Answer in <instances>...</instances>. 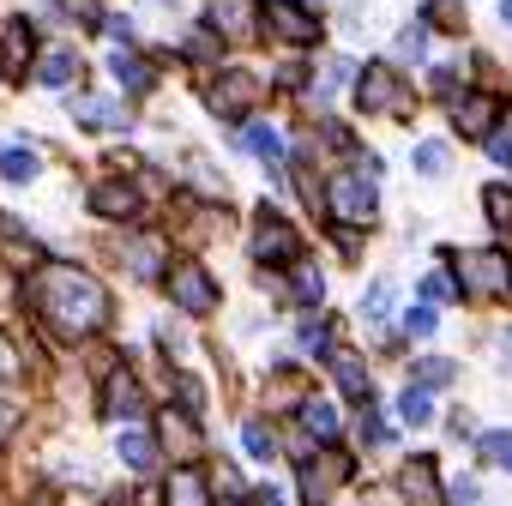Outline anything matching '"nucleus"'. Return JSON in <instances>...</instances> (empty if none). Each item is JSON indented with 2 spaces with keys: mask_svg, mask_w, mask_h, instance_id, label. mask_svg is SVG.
<instances>
[{
  "mask_svg": "<svg viewBox=\"0 0 512 506\" xmlns=\"http://www.w3.org/2000/svg\"><path fill=\"white\" fill-rule=\"evenodd\" d=\"M25 302L55 338H73V344L109 326V290L79 266H37L25 278Z\"/></svg>",
  "mask_w": 512,
  "mask_h": 506,
  "instance_id": "nucleus-1",
  "label": "nucleus"
},
{
  "mask_svg": "<svg viewBox=\"0 0 512 506\" xmlns=\"http://www.w3.org/2000/svg\"><path fill=\"white\" fill-rule=\"evenodd\" d=\"M458 290L476 296V302H512V253L506 247L458 253Z\"/></svg>",
  "mask_w": 512,
  "mask_h": 506,
  "instance_id": "nucleus-2",
  "label": "nucleus"
},
{
  "mask_svg": "<svg viewBox=\"0 0 512 506\" xmlns=\"http://www.w3.org/2000/svg\"><path fill=\"white\" fill-rule=\"evenodd\" d=\"M260 31H266V43L278 37L284 49H314L320 43V19H314L308 0H260Z\"/></svg>",
  "mask_w": 512,
  "mask_h": 506,
  "instance_id": "nucleus-3",
  "label": "nucleus"
},
{
  "mask_svg": "<svg viewBox=\"0 0 512 506\" xmlns=\"http://www.w3.org/2000/svg\"><path fill=\"white\" fill-rule=\"evenodd\" d=\"M356 109L362 115H410V85L386 61H374L356 73Z\"/></svg>",
  "mask_w": 512,
  "mask_h": 506,
  "instance_id": "nucleus-4",
  "label": "nucleus"
},
{
  "mask_svg": "<svg viewBox=\"0 0 512 506\" xmlns=\"http://www.w3.org/2000/svg\"><path fill=\"white\" fill-rule=\"evenodd\" d=\"M163 284H169V302H175L181 314H193V320H205V314L217 308V284H211V272L193 266V260H175V266L163 272Z\"/></svg>",
  "mask_w": 512,
  "mask_h": 506,
  "instance_id": "nucleus-5",
  "label": "nucleus"
},
{
  "mask_svg": "<svg viewBox=\"0 0 512 506\" xmlns=\"http://www.w3.org/2000/svg\"><path fill=\"white\" fill-rule=\"evenodd\" d=\"M326 205H332L338 223H368L374 205H380L374 175H332V181H326Z\"/></svg>",
  "mask_w": 512,
  "mask_h": 506,
  "instance_id": "nucleus-6",
  "label": "nucleus"
},
{
  "mask_svg": "<svg viewBox=\"0 0 512 506\" xmlns=\"http://www.w3.org/2000/svg\"><path fill=\"white\" fill-rule=\"evenodd\" d=\"M296 253H302L296 229L266 205L260 217H253V260H260V266H284V260H296Z\"/></svg>",
  "mask_w": 512,
  "mask_h": 506,
  "instance_id": "nucleus-7",
  "label": "nucleus"
},
{
  "mask_svg": "<svg viewBox=\"0 0 512 506\" xmlns=\"http://www.w3.org/2000/svg\"><path fill=\"white\" fill-rule=\"evenodd\" d=\"M211 31L223 43H253L260 37V0H211Z\"/></svg>",
  "mask_w": 512,
  "mask_h": 506,
  "instance_id": "nucleus-8",
  "label": "nucleus"
},
{
  "mask_svg": "<svg viewBox=\"0 0 512 506\" xmlns=\"http://www.w3.org/2000/svg\"><path fill=\"white\" fill-rule=\"evenodd\" d=\"M31 55H37V25L31 19H7V31H0V73L25 79L31 73Z\"/></svg>",
  "mask_w": 512,
  "mask_h": 506,
  "instance_id": "nucleus-9",
  "label": "nucleus"
},
{
  "mask_svg": "<svg viewBox=\"0 0 512 506\" xmlns=\"http://www.w3.org/2000/svg\"><path fill=\"white\" fill-rule=\"evenodd\" d=\"M205 103H211L217 115H229V121H235V115H247L253 103H260V79H253V73H223V79L205 91Z\"/></svg>",
  "mask_w": 512,
  "mask_h": 506,
  "instance_id": "nucleus-10",
  "label": "nucleus"
},
{
  "mask_svg": "<svg viewBox=\"0 0 512 506\" xmlns=\"http://www.w3.org/2000/svg\"><path fill=\"white\" fill-rule=\"evenodd\" d=\"M350 476V458H338V452H326V458H314L308 470H302V494H308V506H326L332 500V488Z\"/></svg>",
  "mask_w": 512,
  "mask_h": 506,
  "instance_id": "nucleus-11",
  "label": "nucleus"
},
{
  "mask_svg": "<svg viewBox=\"0 0 512 506\" xmlns=\"http://www.w3.org/2000/svg\"><path fill=\"white\" fill-rule=\"evenodd\" d=\"M398 494H404V506H446V500H440L434 458H416V464H404V470H398Z\"/></svg>",
  "mask_w": 512,
  "mask_h": 506,
  "instance_id": "nucleus-12",
  "label": "nucleus"
},
{
  "mask_svg": "<svg viewBox=\"0 0 512 506\" xmlns=\"http://www.w3.org/2000/svg\"><path fill=\"white\" fill-rule=\"evenodd\" d=\"M91 211L127 223V217H139V187H127V181H97V187H91Z\"/></svg>",
  "mask_w": 512,
  "mask_h": 506,
  "instance_id": "nucleus-13",
  "label": "nucleus"
},
{
  "mask_svg": "<svg viewBox=\"0 0 512 506\" xmlns=\"http://www.w3.org/2000/svg\"><path fill=\"white\" fill-rule=\"evenodd\" d=\"M494 115H500L494 97H464V103H452V127H458L464 139H488V133H494Z\"/></svg>",
  "mask_w": 512,
  "mask_h": 506,
  "instance_id": "nucleus-14",
  "label": "nucleus"
},
{
  "mask_svg": "<svg viewBox=\"0 0 512 506\" xmlns=\"http://www.w3.org/2000/svg\"><path fill=\"white\" fill-rule=\"evenodd\" d=\"M103 416H109V422H139V386H133V374H127V368H115V374H109Z\"/></svg>",
  "mask_w": 512,
  "mask_h": 506,
  "instance_id": "nucleus-15",
  "label": "nucleus"
},
{
  "mask_svg": "<svg viewBox=\"0 0 512 506\" xmlns=\"http://www.w3.org/2000/svg\"><path fill=\"white\" fill-rule=\"evenodd\" d=\"M332 374H338V386H344L356 404H374V380H368V368H362L356 350H332Z\"/></svg>",
  "mask_w": 512,
  "mask_h": 506,
  "instance_id": "nucleus-16",
  "label": "nucleus"
},
{
  "mask_svg": "<svg viewBox=\"0 0 512 506\" xmlns=\"http://www.w3.org/2000/svg\"><path fill=\"white\" fill-rule=\"evenodd\" d=\"M79 73H85L79 49H49V55H43V67H37V79H43L49 91H67V85H73Z\"/></svg>",
  "mask_w": 512,
  "mask_h": 506,
  "instance_id": "nucleus-17",
  "label": "nucleus"
},
{
  "mask_svg": "<svg viewBox=\"0 0 512 506\" xmlns=\"http://www.w3.org/2000/svg\"><path fill=\"white\" fill-rule=\"evenodd\" d=\"M109 73H115V79H121V85H127L133 97H145V91L157 85V73H151V67H145V61H139L133 49H115V55H109Z\"/></svg>",
  "mask_w": 512,
  "mask_h": 506,
  "instance_id": "nucleus-18",
  "label": "nucleus"
},
{
  "mask_svg": "<svg viewBox=\"0 0 512 506\" xmlns=\"http://www.w3.org/2000/svg\"><path fill=\"white\" fill-rule=\"evenodd\" d=\"M73 121H79V127H97V133H121V127H127V115H121L115 103H103V97H79V103H73Z\"/></svg>",
  "mask_w": 512,
  "mask_h": 506,
  "instance_id": "nucleus-19",
  "label": "nucleus"
},
{
  "mask_svg": "<svg viewBox=\"0 0 512 506\" xmlns=\"http://www.w3.org/2000/svg\"><path fill=\"white\" fill-rule=\"evenodd\" d=\"M169 506H211V488H205V476L193 464H181L169 476Z\"/></svg>",
  "mask_w": 512,
  "mask_h": 506,
  "instance_id": "nucleus-20",
  "label": "nucleus"
},
{
  "mask_svg": "<svg viewBox=\"0 0 512 506\" xmlns=\"http://www.w3.org/2000/svg\"><path fill=\"white\" fill-rule=\"evenodd\" d=\"M247 151L260 157V163H278L284 157V133L272 121H247Z\"/></svg>",
  "mask_w": 512,
  "mask_h": 506,
  "instance_id": "nucleus-21",
  "label": "nucleus"
},
{
  "mask_svg": "<svg viewBox=\"0 0 512 506\" xmlns=\"http://www.w3.org/2000/svg\"><path fill=\"white\" fill-rule=\"evenodd\" d=\"M127 266H133L139 278H157V272L169 266V260H163V241H157V235H139V241L127 247Z\"/></svg>",
  "mask_w": 512,
  "mask_h": 506,
  "instance_id": "nucleus-22",
  "label": "nucleus"
},
{
  "mask_svg": "<svg viewBox=\"0 0 512 506\" xmlns=\"http://www.w3.org/2000/svg\"><path fill=\"white\" fill-rule=\"evenodd\" d=\"M115 452H121V464H127V470H139V476L157 464V446H151V434H139V428H133V434H121V440H115Z\"/></svg>",
  "mask_w": 512,
  "mask_h": 506,
  "instance_id": "nucleus-23",
  "label": "nucleus"
},
{
  "mask_svg": "<svg viewBox=\"0 0 512 506\" xmlns=\"http://www.w3.org/2000/svg\"><path fill=\"white\" fill-rule=\"evenodd\" d=\"M163 440H169V452H181V458H193L199 452V428H193V416H163Z\"/></svg>",
  "mask_w": 512,
  "mask_h": 506,
  "instance_id": "nucleus-24",
  "label": "nucleus"
},
{
  "mask_svg": "<svg viewBox=\"0 0 512 506\" xmlns=\"http://www.w3.org/2000/svg\"><path fill=\"white\" fill-rule=\"evenodd\" d=\"M482 211H488V223L506 235V229H512V187H506V181H488V187H482Z\"/></svg>",
  "mask_w": 512,
  "mask_h": 506,
  "instance_id": "nucleus-25",
  "label": "nucleus"
},
{
  "mask_svg": "<svg viewBox=\"0 0 512 506\" xmlns=\"http://www.w3.org/2000/svg\"><path fill=\"white\" fill-rule=\"evenodd\" d=\"M37 169H43V157H37V151H25V145H19V151H7V157H0V175H7L13 187L37 181Z\"/></svg>",
  "mask_w": 512,
  "mask_h": 506,
  "instance_id": "nucleus-26",
  "label": "nucleus"
},
{
  "mask_svg": "<svg viewBox=\"0 0 512 506\" xmlns=\"http://www.w3.org/2000/svg\"><path fill=\"white\" fill-rule=\"evenodd\" d=\"M302 428L320 434V440H332V434H338V410H332L326 398H308V404H302Z\"/></svg>",
  "mask_w": 512,
  "mask_h": 506,
  "instance_id": "nucleus-27",
  "label": "nucleus"
},
{
  "mask_svg": "<svg viewBox=\"0 0 512 506\" xmlns=\"http://www.w3.org/2000/svg\"><path fill=\"white\" fill-rule=\"evenodd\" d=\"M446 169H452L446 139H422V145H416V175H446Z\"/></svg>",
  "mask_w": 512,
  "mask_h": 506,
  "instance_id": "nucleus-28",
  "label": "nucleus"
},
{
  "mask_svg": "<svg viewBox=\"0 0 512 506\" xmlns=\"http://www.w3.org/2000/svg\"><path fill=\"white\" fill-rule=\"evenodd\" d=\"M398 416H404L410 428H422V422H434V398H428V386H410V392L398 398Z\"/></svg>",
  "mask_w": 512,
  "mask_h": 506,
  "instance_id": "nucleus-29",
  "label": "nucleus"
},
{
  "mask_svg": "<svg viewBox=\"0 0 512 506\" xmlns=\"http://www.w3.org/2000/svg\"><path fill=\"white\" fill-rule=\"evenodd\" d=\"M476 446H482V458H488L494 470H512V428H494V434H482Z\"/></svg>",
  "mask_w": 512,
  "mask_h": 506,
  "instance_id": "nucleus-30",
  "label": "nucleus"
},
{
  "mask_svg": "<svg viewBox=\"0 0 512 506\" xmlns=\"http://www.w3.org/2000/svg\"><path fill=\"white\" fill-rule=\"evenodd\" d=\"M398 55H404V61H422V55H428V25H422V19L398 31Z\"/></svg>",
  "mask_w": 512,
  "mask_h": 506,
  "instance_id": "nucleus-31",
  "label": "nucleus"
},
{
  "mask_svg": "<svg viewBox=\"0 0 512 506\" xmlns=\"http://www.w3.org/2000/svg\"><path fill=\"white\" fill-rule=\"evenodd\" d=\"M386 314H392V284H386V278H380V284H374V290H368V296H362V320H374V326H380V320H386Z\"/></svg>",
  "mask_w": 512,
  "mask_h": 506,
  "instance_id": "nucleus-32",
  "label": "nucleus"
},
{
  "mask_svg": "<svg viewBox=\"0 0 512 506\" xmlns=\"http://www.w3.org/2000/svg\"><path fill=\"white\" fill-rule=\"evenodd\" d=\"M241 440H247V452H253V458H272V452H278V434H272L266 422H247V434H241Z\"/></svg>",
  "mask_w": 512,
  "mask_h": 506,
  "instance_id": "nucleus-33",
  "label": "nucleus"
},
{
  "mask_svg": "<svg viewBox=\"0 0 512 506\" xmlns=\"http://www.w3.org/2000/svg\"><path fill=\"white\" fill-rule=\"evenodd\" d=\"M404 332H410V338H434V332H440V314L422 302V308H410V314H404Z\"/></svg>",
  "mask_w": 512,
  "mask_h": 506,
  "instance_id": "nucleus-34",
  "label": "nucleus"
},
{
  "mask_svg": "<svg viewBox=\"0 0 512 506\" xmlns=\"http://www.w3.org/2000/svg\"><path fill=\"white\" fill-rule=\"evenodd\" d=\"M452 374H458V368H452V362H446V356H428V362H416V380H422V386H428V392H434V386H446V380H452Z\"/></svg>",
  "mask_w": 512,
  "mask_h": 506,
  "instance_id": "nucleus-35",
  "label": "nucleus"
},
{
  "mask_svg": "<svg viewBox=\"0 0 512 506\" xmlns=\"http://www.w3.org/2000/svg\"><path fill=\"white\" fill-rule=\"evenodd\" d=\"M326 296V278L314 266H296V302H320Z\"/></svg>",
  "mask_w": 512,
  "mask_h": 506,
  "instance_id": "nucleus-36",
  "label": "nucleus"
},
{
  "mask_svg": "<svg viewBox=\"0 0 512 506\" xmlns=\"http://www.w3.org/2000/svg\"><path fill=\"white\" fill-rule=\"evenodd\" d=\"M344 79H356V61H344V55H338V61L326 67V85H320V97H332V91H344Z\"/></svg>",
  "mask_w": 512,
  "mask_h": 506,
  "instance_id": "nucleus-37",
  "label": "nucleus"
},
{
  "mask_svg": "<svg viewBox=\"0 0 512 506\" xmlns=\"http://www.w3.org/2000/svg\"><path fill=\"white\" fill-rule=\"evenodd\" d=\"M428 19H434V25H446V31H458V25H464V7H458V0H434Z\"/></svg>",
  "mask_w": 512,
  "mask_h": 506,
  "instance_id": "nucleus-38",
  "label": "nucleus"
},
{
  "mask_svg": "<svg viewBox=\"0 0 512 506\" xmlns=\"http://www.w3.org/2000/svg\"><path fill=\"white\" fill-rule=\"evenodd\" d=\"M422 296H428V302H446V296H458V284H452L446 272H428V278H422Z\"/></svg>",
  "mask_w": 512,
  "mask_h": 506,
  "instance_id": "nucleus-39",
  "label": "nucleus"
},
{
  "mask_svg": "<svg viewBox=\"0 0 512 506\" xmlns=\"http://www.w3.org/2000/svg\"><path fill=\"white\" fill-rule=\"evenodd\" d=\"M302 344L308 350H326L332 344V320H302Z\"/></svg>",
  "mask_w": 512,
  "mask_h": 506,
  "instance_id": "nucleus-40",
  "label": "nucleus"
},
{
  "mask_svg": "<svg viewBox=\"0 0 512 506\" xmlns=\"http://www.w3.org/2000/svg\"><path fill=\"white\" fill-rule=\"evenodd\" d=\"M0 380H19V350L0 338Z\"/></svg>",
  "mask_w": 512,
  "mask_h": 506,
  "instance_id": "nucleus-41",
  "label": "nucleus"
},
{
  "mask_svg": "<svg viewBox=\"0 0 512 506\" xmlns=\"http://www.w3.org/2000/svg\"><path fill=\"white\" fill-rule=\"evenodd\" d=\"M488 157H494L500 169H512V139H500V133H488Z\"/></svg>",
  "mask_w": 512,
  "mask_h": 506,
  "instance_id": "nucleus-42",
  "label": "nucleus"
},
{
  "mask_svg": "<svg viewBox=\"0 0 512 506\" xmlns=\"http://www.w3.org/2000/svg\"><path fill=\"white\" fill-rule=\"evenodd\" d=\"M476 500H482L476 482H458V488H452V506H476Z\"/></svg>",
  "mask_w": 512,
  "mask_h": 506,
  "instance_id": "nucleus-43",
  "label": "nucleus"
},
{
  "mask_svg": "<svg viewBox=\"0 0 512 506\" xmlns=\"http://www.w3.org/2000/svg\"><path fill=\"white\" fill-rule=\"evenodd\" d=\"M13 422H19V410H13V404H0V440L13 434Z\"/></svg>",
  "mask_w": 512,
  "mask_h": 506,
  "instance_id": "nucleus-44",
  "label": "nucleus"
},
{
  "mask_svg": "<svg viewBox=\"0 0 512 506\" xmlns=\"http://www.w3.org/2000/svg\"><path fill=\"white\" fill-rule=\"evenodd\" d=\"M500 19H506V25H512V0H500Z\"/></svg>",
  "mask_w": 512,
  "mask_h": 506,
  "instance_id": "nucleus-45",
  "label": "nucleus"
},
{
  "mask_svg": "<svg viewBox=\"0 0 512 506\" xmlns=\"http://www.w3.org/2000/svg\"><path fill=\"white\" fill-rule=\"evenodd\" d=\"M67 506H97V500H79V494H67Z\"/></svg>",
  "mask_w": 512,
  "mask_h": 506,
  "instance_id": "nucleus-46",
  "label": "nucleus"
},
{
  "mask_svg": "<svg viewBox=\"0 0 512 506\" xmlns=\"http://www.w3.org/2000/svg\"><path fill=\"white\" fill-rule=\"evenodd\" d=\"M308 7H326V0H308Z\"/></svg>",
  "mask_w": 512,
  "mask_h": 506,
  "instance_id": "nucleus-47",
  "label": "nucleus"
}]
</instances>
